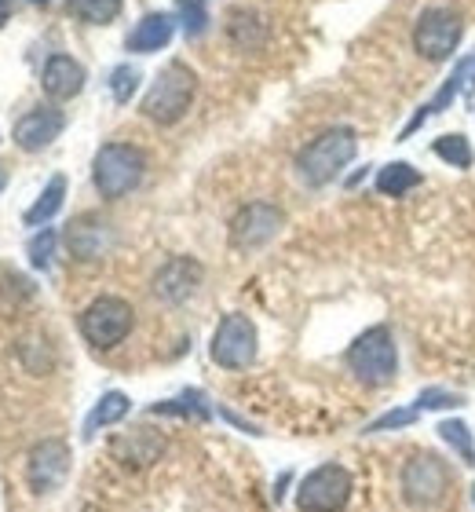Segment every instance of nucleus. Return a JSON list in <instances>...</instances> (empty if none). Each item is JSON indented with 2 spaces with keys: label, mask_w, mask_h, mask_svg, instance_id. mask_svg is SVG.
<instances>
[{
  "label": "nucleus",
  "mask_w": 475,
  "mask_h": 512,
  "mask_svg": "<svg viewBox=\"0 0 475 512\" xmlns=\"http://www.w3.org/2000/svg\"><path fill=\"white\" fill-rule=\"evenodd\" d=\"M359 154V136L348 125H333L326 132H318L300 154H296V172L307 187H326L348 169Z\"/></svg>",
  "instance_id": "f257e3e1"
},
{
  "label": "nucleus",
  "mask_w": 475,
  "mask_h": 512,
  "mask_svg": "<svg viewBox=\"0 0 475 512\" xmlns=\"http://www.w3.org/2000/svg\"><path fill=\"white\" fill-rule=\"evenodd\" d=\"M198 96V77L187 63H169L154 77V85L147 88V96L139 103V114L154 125H176L187 118L190 103Z\"/></svg>",
  "instance_id": "f03ea898"
},
{
  "label": "nucleus",
  "mask_w": 475,
  "mask_h": 512,
  "mask_svg": "<svg viewBox=\"0 0 475 512\" xmlns=\"http://www.w3.org/2000/svg\"><path fill=\"white\" fill-rule=\"evenodd\" d=\"M147 176V154L136 143H103L95 150L92 161V183L106 202L128 198Z\"/></svg>",
  "instance_id": "7ed1b4c3"
},
{
  "label": "nucleus",
  "mask_w": 475,
  "mask_h": 512,
  "mask_svg": "<svg viewBox=\"0 0 475 512\" xmlns=\"http://www.w3.org/2000/svg\"><path fill=\"white\" fill-rule=\"evenodd\" d=\"M344 363L362 384L370 388H384L395 381L399 374V344L391 337L388 326H370L366 333H359L344 352Z\"/></svg>",
  "instance_id": "20e7f679"
},
{
  "label": "nucleus",
  "mask_w": 475,
  "mask_h": 512,
  "mask_svg": "<svg viewBox=\"0 0 475 512\" xmlns=\"http://www.w3.org/2000/svg\"><path fill=\"white\" fill-rule=\"evenodd\" d=\"M399 487L402 502L410 509H439L446 502V494H450V465L439 454L421 450V454H413L402 465Z\"/></svg>",
  "instance_id": "39448f33"
},
{
  "label": "nucleus",
  "mask_w": 475,
  "mask_h": 512,
  "mask_svg": "<svg viewBox=\"0 0 475 512\" xmlns=\"http://www.w3.org/2000/svg\"><path fill=\"white\" fill-rule=\"evenodd\" d=\"M355 491L351 472L340 461H326L311 469L296 487V512H344Z\"/></svg>",
  "instance_id": "423d86ee"
},
{
  "label": "nucleus",
  "mask_w": 475,
  "mask_h": 512,
  "mask_svg": "<svg viewBox=\"0 0 475 512\" xmlns=\"http://www.w3.org/2000/svg\"><path fill=\"white\" fill-rule=\"evenodd\" d=\"M136 326V311L121 297H95L81 311V337L92 344L95 352H114Z\"/></svg>",
  "instance_id": "0eeeda50"
},
{
  "label": "nucleus",
  "mask_w": 475,
  "mask_h": 512,
  "mask_svg": "<svg viewBox=\"0 0 475 512\" xmlns=\"http://www.w3.org/2000/svg\"><path fill=\"white\" fill-rule=\"evenodd\" d=\"M256 352H260V333H256L253 319L242 311L223 315L209 344L212 363L220 370H245V366L256 363Z\"/></svg>",
  "instance_id": "6e6552de"
},
{
  "label": "nucleus",
  "mask_w": 475,
  "mask_h": 512,
  "mask_svg": "<svg viewBox=\"0 0 475 512\" xmlns=\"http://www.w3.org/2000/svg\"><path fill=\"white\" fill-rule=\"evenodd\" d=\"M465 37V22L450 8H428L413 26V48L428 63H446L457 52V44Z\"/></svg>",
  "instance_id": "1a4fd4ad"
},
{
  "label": "nucleus",
  "mask_w": 475,
  "mask_h": 512,
  "mask_svg": "<svg viewBox=\"0 0 475 512\" xmlns=\"http://www.w3.org/2000/svg\"><path fill=\"white\" fill-rule=\"evenodd\" d=\"M70 443L66 439H41L26 458V483L33 494H55L70 476Z\"/></svg>",
  "instance_id": "9d476101"
},
{
  "label": "nucleus",
  "mask_w": 475,
  "mask_h": 512,
  "mask_svg": "<svg viewBox=\"0 0 475 512\" xmlns=\"http://www.w3.org/2000/svg\"><path fill=\"white\" fill-rule=\"evenodd\" d=\"M285 213L271 202H249L242 205L231 220V246L242 249V253H253V249H264L271 238L282 231Z\"/></svg>",
  "instance_id": "9b49d317"
},
{
  "label": "nucleus",
  "mask_w": 475,
  "mask_h": 512,
  "mask_svg": "<svg viewBox=\"0 0 475 512\" xmlns=\"http://www.w3.org/2000/svg\"><path fill=\"white\" fill-rule=\"evenodd\" d=\"M63 242L74 260L92 264V260H103V256L110 253V246H114V227L106 224L99 213H81L66 224Z\"/></svg>",
  "instance_id": "f8f14e48"
},
{
  "label": "nucleus",
  "mask_w": 475,
  "mask_h": 512,
  "mask_svg": "<svg viewBox=\"0 0 475 512\" xmlns=\"http://www.w3.org/2000/svg\"><path fill=\"white\" fill-rule=\"evenodd\" d=\"M201 264L194 256H172L158 267V275L150 282V293L161 300V304H187L201 286Z\"/></svg>",
  "instance_id": "ddd939ff"
},
{
  "label": "nucleus",
  "mask_w": 475,
  "mask_h": 512,
  "mask_svg": "<svg viewBox=\"0 0 475 512\" xmlns=\"http://www.w3.org/2000/svg\"><path fill=\"white\" fill-rule=\"evenodd\" d=\"M66 128V114L55 107H33L30 114H22L11 128V139H15V147L26 150V154H37V150L52 147L55 139L63 136Z\"/></svg>",
  "instance_id": "4468645a"
},
{
  "label": "nucleus",
  "mask_w": 475,
  "mask_h": 512,
  "mask_svg": "<svg viewBox=\"0 0 475 512\" xmlns=\"http://www.w3.org/2000/svg\"><path fill=\"white\" fill-rule=\"evenodd\" d=\"M88 74L85 66L77 63L74 55H52L41 70V88L44 96L55 99V103H66V99L81 96V88H85Z\"/></svg>",
  "instance_id": "2eb2a0df"
},
{
  "label": "nucleus",
  "mask_w": 475,
  "mask_h": 512,
  "mask_svg": "<svg viewBox=\"0 0 475 512\" xmlns=\"http://www.w3.org/2000/svg\"><path fill=\"white\" fill-rule=\"evenodd\" d=\"M172 33H176V15H169V11H150V15H143L136 22V30L128 33L125 48L136 55L161 52L172 41Z\"/></svg>",
  "instance_id": "dca6fc26"
},
{
  "label": "nucleus",
  "mask_w": 475,
  "mask_h": 512,
  "mask_svg": "<svg viewBox=\"0 0 475 512\" xmlns=\"http://www.w3.org/2000/svg\"><path fill=\"white\" fill-rule=\"evenodd\" d=\"M132 410V399L125 392H106L99 395V403L92 406V414L85 417V439H95V432H103L110 425H121Z\"/></svg>",
  "instance_id": "f3484780"
},
{
  "label": "nucleus",
  "mask_w": 475,
  "mask_h": 512,
  "mask_svg": "<svg viewBox=\"0 0 475 512\" xmlns=\"http://www.w3.org/2000/svg\"><path fill=\"white\" fill-rule=\"evenodd\" d=\"M227 37L234 41V48H242V52H256L260 44L267 41V22L256 15V11H231V19H227Z\"/></svg>",
  "instance_id": "a211bd4d"
},
{
  "label": "nucleus",
  "mask_w": 475,
  "mask_h": 512,
  "mask_svg": "<svg viewBox=\"0 0 475 512\" xmlns=\"http://www.w3.org/2000/svg\"><path fill=\"white\" fill-rule=\"evenodd\" d=\"M421 172L413 169L410 161H391L384 169L377 172V191L384 198H402V194H410L413 187H421Z\"/></svg>",
  "instance_id": "6ab92c4d"
},
{
  "label": "nucleus",
  "mask_w": 475,
  "mask_h": 512,
  "mask_svg": "<svg viewBox=\"0 0 475 512\" xmlns=\"http://www.w3.org/2000/svg\"><path fill=\"white\" fill-rule=\"evenodd\" d=\"M63 202H66V176L59 172V176H52V180H48V187L41 191V198L26 209V216H22V220H26L30 227H44L55 213H59V209H63Z\"/></svg>",
  "instance_id": "aec40b11"
},
{
  "label": "nucleus",
  "mask_w": 475,
  "mask_h": 512,
  "mask_svg": "<svg viewBox=\"0 0 475 512\" xmlns=\"http://www.w3.org/2000/svg\"><path fill=\"white\" fill-rule=\"evenodd\" d=\"M125 8V0H66V11L74 15V19L88 22V26H106V22H114Z\"/></svg>",
  "instance_id": "412c9836"
},
{
  "label": "nucleus",
  "mask_w": 475,
  "mask_h": 512,
  "mask_svg": "<svg viewBox=\"0 0 475 512\" xmlns=\"http://www.w3.org/2000/svg\"><path fill=\"white\" fill-rule=\"evenodd\" d=\"M150 414H169V417H194V421H209L212 406L205 403L201 392H183L176 399H165V403L150 406Z\"/></svg>",
  "instance_id": "4be33fe9"
},
{
  "label": "nucleus",
  "mask_w": 475,
  "mask_h": 512,
  "mask_svg": "<svg viewBox=\"0 0 475 512\" xmlns=\"http://www.w3.org/2000/svg\"><path fill=\"white\" fill-rule=\"evenodd\" d=\"M432 150H435V158L446 161V165H454V169H472V161H475L472 143H468V136H461V132L439 136L432 143Z\"/></svg>",
  "instance_id": "5701e85b"
},
{
  "label": "nucleus",
  "mask_w": 475,
  "mask_h": 512,
  "mask_svg": "<svg viewBox=\"0 0 475 512\" xmlns=\"http://www.w3.org/2000/svg\"><path fill=\"white\" fill-rule=\"evenodd\" d=\"M435 432L443 436V443H450V447L457 450V458L465 461V465H475V439H472V428H468L465 421L446 417V421H439Z\"/></svg>",
  "instance_id": "b1692460"
},
{
  "label": "nucleus",
  "mask_w": 475,
  "mask_h": 512,
  "mask_svg": "<svg viewBox=\"0 0 475 512\" xmlns=\"http://www.w3.org/2000/svg\"><path fill=\"white\" fill-rule=\"evenodd\" d=\"M417 417H421V410H417V406H395V410H384V414H380L377 421H370V425H366V436L410 428V425H417Z\"/></svg>",
  "instance_id": "393cba45"
},
{
  "label": "nucleus",
  "mask_w": 475,
  "mask_h": 512,
  "mask_svg": "<svg viewBox=\"0 0 475 512\" xmlns=\"http://www.w3.org/2000/svg\"><path fill=\"white\" fill-rule=\"evenodd\" d=\"M176 8H180L183 33H187L190 41L209 30V8H205V0H176Z\"/></svg>",
  "instance_id": "a878e982"
},
{
  "label": "nucleus",
  "mask_w": 475,
  "mask_h": 512,
  "mask_svg": "<svg viewBox=\"0 0 475 512\" xmlns=\"http://www.w3.org/2000/svg\"><path fill=\"white\" fill-rule=\"evenodd\" d=\"M55 242H59V235H55L52 227H41V231H37V235L30 238L26 253H30V264L37 267V271H48V267H52Z\"/></svg>",
  "instance_id": "bb28decb"
},
{
  "label": "nucleus",
  "mask_w": 475,
  "mask_h": 512,
  "mask_svg": "<svg viewBox=\"0 0 475 512\" xmlns=\"http://www.w3.org/2000/svg\"><path fill=\"white\" fill-rule=\"evenodd\" d=\"M139 88V70L136 66H117L114 74H110V92H114V103H128V99L136 96Z\"/></svg>",
  "instance_id": "cd10ccee"
},
{
  "label": "nucleus",
  "mask_w": 475,
  "mask_h": 512,
  "mask_svg": "<svg viewBox=\"0 0 475 512\" xmlns=\"http://www.w3.org/2000/svg\"><path fill=\"white\" fill-rule=\"evenodd\" d=\"M465 403L457 392H450V388H424L421 395H417V410H457V406Z\"/></svg>",
  "instance_id": "c85d7f7f"
},
{
  "label": "nucleus",
  "mask_w": 475,
  "mask_h": 512,
  "mask_svg": "<svg viewBox=\"0 0 475 512\" xmlns=\"http://www.w3.org/2000/svg\"><path fill=\"white\" fill-rule=\"evenodd\" d=\"M8 15H11V4H8V0H0V26L8 22Z\"/></svg>",
  "instance_id": "c756f323"
},
{
  "label": "nucleus",
  "mask_w": 475,
  "mask_h": 512,
  "mask_svg": "<svg viewBox=\"0 0 475 512\" xmlns=\"http://www.w3.org/2000/svg\"><path fill=\"white\" fill-rule=\"evenodd\" d=\"M4 183H8V180H4V172H0V191H4Z\"/></svg>",
  "instance_id": "7c9ffc66"
},
{
  "label": "nucleus",
  "mask_w": 475,
  "mask_h": 512,
  "mask_svg": "<svg viewBox=\"0 0 475 512\" xmlns=\"http://www.w3.org/2000/svg\"><path fill=\"white\" fill-rule=\"evenodd\" d=\"M30 4H41V8H44V4H48V0H30Z\"/></svg>",
  "instance_id": "2f4dec72"
},
{
  "label": "nucleus",
  "mask_w": 475,
  "mask_h": 512,
  "mask_svg": "<svg viewBox=\"0 0 475 512\" xmlns=\"http://www.w3.org/2000/svg\"><path fill=\"white\" fill-rule=\"evenodd\" d=\"M472 502H475V483H472Z\"/></svg>",
  "instance_id": "473e14b6"
}]
</instances>
